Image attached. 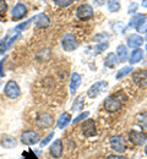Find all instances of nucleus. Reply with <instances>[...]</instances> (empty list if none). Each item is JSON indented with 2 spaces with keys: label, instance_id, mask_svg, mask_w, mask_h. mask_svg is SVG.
<instances>
[{
  "label": "nucleus",
  "instance_id": "29",
  "mask_svg": "<svg viewBox=\"0 0 147 159\" xmlns=\"http://www.w3.org/2000/svg\"><path fill=\"white\" fill-rule=\"evenodd\" d=\"M6 49H7V37L0 40V55L4 54L6 52Z\"/></svg>",
  "mask_w": 147,
  "mask_h": 159
},
{
  "label": "nucleus",
  "instance_id": "12",
  "mask_svg": "<svg viewBox=\"0 0 147 159\" xmlns=\"http://www.w3.org/2000/svg\"><path fill=\"white\" fill-rule=\"evenodd\" d=\"M26 15H27V7L22 2H17L15 5V7L12 9V20H22Z\"/></svg>",
  "mask_w": 147,
  "mask_h": 159
},
{
  "label": "nucleus",
  "instance_id": "41",
  "mask_svg": "<svg viewBox=\"0 0 147 159\" xmlns=\"http://www.w3.org/2000/svg\"><path fill=\"white\" fill-rule=\"evenodd\" d=\"M146 39H147V31H146Z\"/></svg>",
  "mask_w": 147,
  "mask_h": 159
},
{
  "label": "nucleus",
  "instance_id": "2",
  "mask_svg": "<svg viewBox=\"0 0 147 159\" xmlns=\"http://www.w3.org/2000/svg\"><path fill=\"white\" fill-rule=\"evenodd\" d=\"M76 16L81 21H88L93 17V7L90 4H82L76 10Z\"/></svg>",
  "mask_w": 147,
  "mask_h": 159
},
{
  "label": "nucleus",
  "instance_id": "15",
  "mask_svg": "<svg viewBox=\"0 0 147 159\" xmlns=\"http://www.w3.org/2000/svg\"><path fill=\"white\" fill-rule=\"evenodd\" d=\"M32 21L34 22V26L36 27H38V28H44V27H48L49 26V23H50V20H49V17L47 16V15H44V14H38V15H36Z\"/></svg>",
  "mask_w": 147,
  "mask_h": 159
},
{
  "label": "nucleus",
  "instance_id": "9",
  "mask_svg": "<svg viewBox=\"0 0 147 159\" xmlns=\"http://www.w3.org/2000/svg\"><path fill=\"white\" fill-rule=\"evenodd\" d=\"M132 81L136 86H139L141 88L147 87V71L145 70L132 71Z\"/></svg>",
  "mask_w": 147,
  "mask_h": 159
},
{
  "label": "nucleus",
  "instance_id": "36",
  "mask_svg": "<svg viewBox=\"0 0 147 159\" xmlns=\"http://www.w3.org/2000/svg\"><path fill=\"white\" fill-rule=\"evenodd\" d=\"M107 159H125L124 157H122V156H119V154H110V156H108Z\"/></svg>",
  "mask_w": 147,
  "mask_h": 159
},
{
  "label": "nucleus",
  "instance_id": "22",
  "mask_svg": "<svg viewBox=\"0 0 147 159\" xmlns=\"http://www.w3.org/2000/svg\"><path fill=\"white\" fill-rule=\"evenodd\" d=\"M142 57H144V52H142V49H134L132 53L130 54V64L134 65V64L140 62L141 59H142Z\"/></svg>",
  "mask_w": 147,
  "mask_h": 159
},
{
  "label": "nucleus",
  "instance_id": "23",
  "mask_svg": "<svg viewBox=\"0 0 147 159\" xmlns=\"http://www.w3.org/2000/svg\"><path fill=\"white\" fill-rule=\"evenodd\" d=\"M135 28H136V31H137L139 33H146V31H147V16L146 15L139 21V23L136 25Z\"/></svg>",
  "mask_w": 147,
  "mask_h": 159
},
{
  "label": "nucleus",
  "instance_id": "1",
  "mask_svg": "<svg viewBox=\"0 0 147 159\" xmlns=\"http://www.w3.org/2000/svg\"><path fill=\"white\" fill-rule=\"evenodd\" d=\"M20 93H21V89H20V86L17 84V82H15V81H9L7 83H6V86H5V88H4V94L7 97V98H10V99H16V98H19V96H20Z\"/></svg>",
  "mask_w": 147,
  "mask_h": 159
},
{
  "label": "nucleus",
  "instance_id": "40",
  "mask_svg": "<svg viewBox=\"0 0 147 159\" xmlns=\"http://www.w3.org/2000/svg\"><path fill=\"white\" fill-rule=\"evenodd\" d=\"M145 153H146V156H147V144H146V147H145Z\"/></svg>",
  "mask_w": 147,
  "mask_h": 159
},
{
  "label": "nucleus",
  "instance_id": "30",
  "mask_svg": "<svg viewBox=\"0 0 147 159\" xmlns=\"http://www.w3.org/2000/svg\"><path fill=\"white\" fill-rule=\"evenodd\" d=\"M54 4H57L58 6H69V5H71V4H74V1L72 0H54Z\"/></svg>",
  "mask_w": 147,
  "mask_h": 159
},
{
  "label": "nucleus",
  "instance_id": "4",
  "mask_svg": "<svg viewBox=\"0 0 147 159\" xmlns=\"http://www.w3.org/2000/svg\"><path fill=\"white\" fill-rule=\"evenodd\" d=\"M122 108V100L117 96H110L104 100V109L108 113H115L120 110Z\"/></svg>",
  "mask_w": 147,
  "mask_h": 159
},
{
  "label": "nucleus",
  "instance_id": "33",
  "mask_svg": "<svg viewBox=\"0 0 147 159\" xmlns=\"http://www.w3.org/2000/svg\"><path fill=\"white\" fill-rule=\"evenodd\" d=\"M53 137H54V132H50V134H49V135H48V136H47V137H45V139L41 142V146H42V147L47 146V144H48V143L52 141V139H53Z\"/></svg>",
  "mask_w": 147,
  "mask_h": 159
},
{
  "label": "nucleus",
  "instance_id": "37",
  "mask_svg": "<svg viewBox=\"0 0 147 159\" xmlns=\"http://www.w3.org/2000/svg\"><path fill=\"white\" fill-rule=\"evenodd\" d=\"M26 154H27V156H30V158H25V159H38L37 157H36V156H34V154H33V152H32V151L27 152Z\"/></svg>",
  "mask_w": 147,
  "mask_h": 159
},
{
  "label": "nucleus",
  "instance_id": "10",
  "mask_svg": "<svg viewBox=\"0 0 147 159\" xmlns=\"http://www.w3.org/2000/svg\"><path fill=\"white\" fill-rule=\"evenodd\" d=\"M36 124L41 129H48L54 124V118L48 113H41L36 119Z\"/></svg>",
  "mask_w": 147,
  "mask_h": 159
},
{
  "label": "nucleus",
  "instance_id": "31",
  "mask_svg": "<svg viewBox=\"0 0 147 159\" xmlns=\"http://www.w3.org/2000/svg\"><path fill=\"white\" fill-rule=\"evenodd\" d=\"M88 116H90V111H85V113H81V114H80L77 118H75V119H74V121H72V122H74V124H77L79 121L86 120L87 118H88Z\"/></svg>",
  "mask_w": 147,
  "mask_h": 159
},
{
  "label": "nucleus",
  "instance_id": "8",
  "mask_svg": "<svg viewBox=\"0 0 147 159\" xmlns=\"http://www.w3.org/2000/svg\"><path fill=\"white\" fill-rule=\"evenodd\" d=\"M108 87V82L107 81H98L96 83H93L88 91H87V96L90 98H96L101 92H103V89H105Z\"/></svg>",
  "mask_w": 147,
  "mask_h": 159
},
{
  "label": "nucleus",
  "instance_id": "20",
  "mask_svg": "<svg viewBox=\"0 0 147 159\" xmlns=\"http://www.w3.org/2000/svg\"><path fill=\"white\" fill-rule=\"evenodd\" d=\"M117 58L119 61H122V62H125L126 60H127V48H126V45L124 44H120V45H118V48H117Z\"/></svg>",
  "mask_w": 147,
  "mask_h": 159
},
{
  "label": "nucleus",
  "instance_id": "14",
  "mask_svg": "<svg viewBox=\"0 0 147 159\" xmlns=\"http://www.w3.org/2000/svg\"><path fill=\"white\" fill-rule=\"evenodd\" d=\"M126 43H127V47H130L132 49H139V47H141L144 44V38L140 34L134 33L126 38Z\"/></svg>",
  "mask_w": 147,
  "mask_h": 159
},
{
  "label": "nucleus",
  "instance_id": "13",
  "mask_svg": "<svg viewBox=\"0 0 147 159\" xmlns=\"http://www.w3.org/2000/svg\"><path fill=\"white\" fill-rule=\"evenodd\" d=\"M49 153L53 158H60L63 156V142L62 139H57L53 142V144L49 148Z\"/></svg>",
  "mask_w": 147,
  "mask_h": 159
},
{
  "label": "nucleus",
  "instance_id": "21",
  "mask_svg": "<svg viewBox=\"0 0 147 159\" xmlns=\"http://www.w3.org/2000/svg\"><path fill=\"white\" fill-rule=\"evenodd\" d=\"M70 121H71V115H70L69 113H63V114L59 116L58 121H57V125H58L59 129H65V127L70 124Z\"/></svg>",
  "mask_w": 147,
  "mask_h": 159
},
{
  "label": "nucleus",
  "instance_id": "35",
  "mask_svg": "<svg viewBox=\"0 0 147 159\" xmlns=\"http://www.w3.org/2000/svg\"><path fill=\"white\" fill-rule=\"evenodd\" d=\"M136 9H137V4L136 2H132L130 5V7H129V14H131V11H132V15H134V12H135Z\"/></svg>",
  "mask_w": 147,
  "mask_h": 159
},
{
  "label": "nucleus",
  "instance_id": "34",
  "mask_svg": "<svg viewBox=\"0 0 147 159\" xmlns=\"http://www.w3.org/2000/svg\"><path fill=\"white\" fill-rule=\"evenodd\" d=\"M7 10V4L6 1H0V15H4Z\"/></svg>",
  "mask_w": 147,
  "mask_h": 159
},
{
  "label": "nucleus",
  "instance_id": "38",
  "mask_svg": "<svg viewBox=\"0 0 147 159\" xmlns=\"http://www.w3.org/2000/svg\"><path fill=\"white\" fill-rule=\"evenodd\" d=\"M2 65H4V60L0 61V76L2 77L4 76V70H2Z\"/></svg>",
  "mask_w": 147,
  "mask_h": 159
},
{
  "label": "nucleus",
  "instance_id": "3",
  "mask_svg": "<svg viewBox=\"0 0 147 159\" xmlns=\"http://www.w3.org/2000/svg\"><path fill=\"white\" fill-rule=\"evenodd\" d=\"M23 144H27V146H32V144H36L41 141V137L37 132L32 131V130H27V131H23L21 134V139H20Z\"/></svg>",
  "mask_w": 147,
  "mask_h": 159
},
{
  "label": "nucleus",
  "instance_id": "11",
  "mask_svg": "<svg viewBox=\"0 0 147 159\" xmlns=\"http://www.w3.org/2000/svg\"><path fill=\"white\" fill-rule=\"evenodd\" d=\"M82 134L86 137H92L97 134L96 122L93 120H85L84 125H82Z\"/></svg>",
  "mask_w": 147,
  "mask_h": 159
},
{
  "label": "nucleus",
  "instance_id": "25",
  "mask_svg": "<svg viewBox=\"0 0 147 159\" xmlns=\"http://www.w3.org/2000/svg\"><path fill=\"white\" fill-rule=\"evenodd\" d=\"M130 72H132V67H131V66H125V67H123L122 70L118 71V74H117V80H120V79H123V77H125L126 75H129Z\"/></svg>",
  "mask_w": 147,
  "mask_h": 159
},
{
  "label": "nucleus",
  "instance_id": "19",
  "mask_svg": "<svg viewBox=\"0 0 147 159\" xmlns=\"http://www.w3.org/2000/svg\"><path fill=\"white\" fill-rule=\"evenodd\" d=\"M84 105H85V97L84 94H81V96H77L75 99H74V103H72V107H71V109H72V111H81L82 109H84Z\"/></svg>",
  "mask_w": 147,
  "mask_h": 159
},
{
  "label": "nucleus",
  "instance_id": "7",
  "mask_svg": "<svg viewBox=\"0 0 147 159\" xmlns=\"http://www.w3.org/2000/svg\"><path fill=\"white\" fill-rule=\"evenodd\" d=\"M129 139L135 146H144L147 142V134L142 132V131L132 130V131L129 132Z\"/></svg>",
  "mask_w": 147,
  "mask_h": 159
},
{
  "label": "nucleus",
  "instance_id": "5",
  "mask_svg": "<svg viewBox=\"0 0 147 159\" xmlns=\"http://www.w3.org/2000/svg\"><path fill=\"white\" fill-rule=\"evenodd\" d=\"M110 147L113 148V151H115L117 153H124L126 149V142L124 136H113L110 139Z\"/></svg>",
  "mask_w": 147,
  "mask_h": 159
},
{
  "label": "nucleus",
  "instance_id": "24",
  "mask_svg": "<svg viewBox=\"0 0 147 159\" xmlns=\"http://www.w3.org/2000/svg\"><path fill=\"white\" fill-rule=\"evenodd\" d=\"M136 122L140 125V126H142V127H147V111L145 113H139L137 115H136Z\"/></svg>",
  "mask_w": 147,
  "mask_h": 159
},
{
  "label": "nucleus",
  "instance_id": "27",
  "mask_svg": "<svg viewBox=\"0 0 147 159\" xmlns=\"http://www.w3.org/2000/svg\"><path fill=\"white\" fill-rule=\"evenodd\" d=\"M145 15H142V14H134L132 15V17H131V20H130V27H136V25L139 23V21L141 20L142 17H144Z\"/></svg>",
  "mask_w": 147,
  "mask_h": 159
},
{
  "label": "nucleus",
  "instance_id": "16",
  "mask_svg": "<svg viewBox=\"0 0 147 159\" xmlns=\"http://www.w3.org/2000/svg\"><path fill=\"white\" fill-rule=\"evenodd\" d=\"M0 144L2 148L5 149H11V148H15L17 146V141L15 137L10 136V135H6V136H2L1 141H0Z\"/></svg>",
  "mask_w": 147,
  "mask_h": 159
},
{
  "label": "nucleus",
  "instance_id": "26",
  "mask_svg": "<svg viewBox=\"0 0 147 159\" xmlns=\"http://www.w3.org/2000/svg\"><path fill=\"white\" fill-rule=\"evenodd\" d=\"M107 5H108V9L110 12H117L120 10V2L119 1H108Z\"/></svg>",
  "mask_w": 147,
  "mask_h": 159
},
{
  "label": "nucleus",
  "instance_id": "17",
  "mask_svg": "<svg viewBox=\"0 0 147 159\" xmlns=\"http://www.w3.org/2000/svg\"><path fill=\"white\" fill-rule=\"evenodd\" d=\"M80 84H81V76L77 72H74L71 75V80H70V92H71V94L76 93Z\"/></svg>",
  "mask_w": 147,
  "mask_h": 159
},
{
  "label": "nucleus",
  "instance_id": "32",
  "mask_svg": "<svg viewBox=\"0 0 147 159\" xmlns=\"http://www.w3.org/2000/svg\"><path fill=\"white\" fill-rule=\"evenodd\" d=\"M32 22V19L31 20H27L26 22H23V23H21V25H19V26H16V31H22V30H26L28 26H30V23Z\"/></svg>",
  "mask_w": 147,
  "mask_h": 159
},
{
  "label": "nucleus",
  "instance_id": "42",
  "mask_svg": "<svg viewBox=\"0 0 147 159\" xmlns=\"http://www.w3.org/2000/svg\"><path fill=\"white\" fill-rule=\"evenodd\" d=\"M146 52H147V45H146Z\"/></svg>",
  "mask_w": 147,
  "mask_h": 159
},
{
  "label": "nucleus",
  "instance_id": "39",
  "mask_svg": "<svg viewBox=\"0 0 147 159\" xmlns=\"http://www.w3.org/2000/svg\"><path fill=\"white\" fill-rule=\"evenodd\" d=\"M142 6H144V7H147V0H144V1H142Z\"/></svg>",
  "mask_w": 147,
  "mask_h": 159
},
{
  "label": "nucleus",
  "instance_id": "6",
  "mask_svg": "<svg viewBox=\"0 0 147 159\" xmlns=\"http://www.w3.org/2000/svg\"><path fill=\"white\" fill-rule=\"evenodd\" d=\"M62 45H63V49L65 52H72L77 48L79 44L72 33H66L62 39Z\"/></svg>",
  "mask_w": 147,
  "mask_h": 159
},
{
  "label": "nucleus",
  "instance_id": "28",
  "mask_svg": "<svg viewBox=\"0 0 147 159\" xmlns=\"http://www.w3.org/2000/svg\"><path fill=\"white\" fill-rule=\"evenodd\" d=\"M109 47V44L107 43V42H103V43H98L96 47H94V52L97 53V54H99V53H102V52H104L105 49Z\"/></svg>",
  "mask_w": 147,
  "mask_h": 159
},
{
  "label": "nucleus",
  "instance_id": "18",
  "mask_svg": "<svg viewBox=\"0 0 147 159\" xmlns=\"http://www.w3.org/2000/svg\"><path fill=\"white\" fill-rule=\"evenodd\" d=\"M118 62H119V60H118L117 55L114 53H109L104 59V65L109 69H114L118 65Z\"/></svg>",
  "mask_w": 147,
  "mask_h": 159
}]
</instances>
